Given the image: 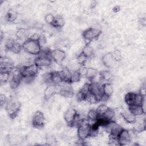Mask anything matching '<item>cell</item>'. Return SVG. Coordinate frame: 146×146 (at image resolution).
I'll return each mask as SVG.
<instances>
[{"instance_id": "cell-1", "label": "cell", "mask_w": 146, "mask_h": 146, "mask_svg": "<svg viewBox=\"0 0 146 146\" xmlns=\"http://www.w3.org/2000/svg\"><path fill=\"white\" fill-rule=\"evenodd\" d=\"M39 68L34 63H31L27 66L21 67V73L22 76V82L30 83L33 81L36 76Z\"/></svg>"}, {"instance_id": "cell-2", "label": "cell", "mask_w": 146, "mask_h": 146, "mask_svg": "<svg viewBox=\"0 0 146 146\" xmlns=\"http://www.w3.org/2000/svg\"><path fill=\"white\" fill-rule=\"evenodd\" d=\"M51 51L48 48L42 49L39 55L34 59V63L39 67H49L51 66L52 60L51 56Z\"/></svg>"}, {"instance_id": "cell-3", "label": "cell", "mask_w": 146, "mask_h": 146, "mask_svg": "<svg viewBox=\"0 0 146 146\" xmlns=\"http://www.w3.org/2000/svg\"><path fill=\"white\" fill-rule=\"evenodd\" d=\"M23 50L28 54L38 55L40 54L42 47L37 40L29 38L22 43Z\"/></svg>"}, {"instance_id": "cell-4", "label": "cell", "mask_w": 146, "mask_h": 146, "mask_svg": "<svg viewBox=\"0 0 146 146\" xmlns=\"http://www.w3.org/2000/svg\"><path fill=\"white\" fill-rule=\"evenodd\" d=\"M21 107V103L15 99L8 100L5 106V109L11 119H15L18 115Z\"/></svg>"}, {"instance_id": "cell-5", "label": "cell", "mask_w": 146, "mask_h": 146, "mask_svg": "<svg viewBox=\"0 0 146 146\" xmlns=\"http://www.w3.org/2000/svg\"><path fill=\"white\" fill-rule=\"evenodd\" d=\"M77 136L82 140H85L90 137V124L86 117L83 118L78 125Z\"/></svg>"}, {"instance_id": "cell-6", "label": "cell", "mask_w": 146, "mask_h": 146, "mask_svg": "<svg viewBox=\"0 0 146 146\" xmlns=\"http://www.w3.org/2000/svg\"><path fill=\"white\" fill-rule=\"evenodd\" d=\"M102 31L96 27H89L82 33V36L86 44H90L92 41L97 39L100 35Z\"/></svg>"}, {"instance_id": "cell-7", "label": "cell", "mask_w": 146, "mask_h": 146, "mask_svg": "<svg viewBox=\"0 0 146 146\" xmlns=\"http://www.w3.org/2000/svg\"><path fill=\"white\" fill-rule=\"evenodd\" d=\"M56 94H59L66 98H72L74 95V88L71 83H63L59 85H56Z\"/></svg>"}, {"instance_id": "cell-8", "label": "cell", "mask_w": 146, "mask_h": 146, "mask_svg": "<svg viewBox=\"0 0 146 146\" xmlns=\"http://www.w3.org/2000/svg\"><path fill=\"white\" fill-rule=\"evenodd\" d=\"M5 48L14 54H19L23 50L22 44L18 40L8 39L5 42Z\"/></svg>"}, {"instance_id": "cell-9", "label": "cell", "mask_w": 146, "mask_h": 146, "mask_svg": "<svg viewBox=\"0 0 146 146\" xmlns=\"http://www.w3.org/2000/svg\"><path fill=\"white\" fill-rule=\"evenodd\" d=\"M46 124V119L43 113L38 111L35 112L32 118V124L37 129L43 128Z\"/></svg>"}, {"instance_id": "cell-10", "label": "cell", "mask_w": 146, "mask_h": 146, "mask_svg": "<svg viewBox=\"0 0 146 146\" xmlns=\"http://www.w3.org/2000/svg\"><path fill=\"white\" fill-rule=\"evenodd\" d=\"M51 56L52 62L55 64L60 66L66 57V54L63 50L59 48H56L51 51Z\"/></svg>"}, {"instance_id": "cell-11", "label": "cell", "mask_w": 146, "mask_h": 146, "mask_svg": "<svg viewBox=\"0 0 146 146\" xmlns=\"http://www.w3.org/2000/svg\"><path fill=\"white\" fill-rule=\"evenodd\" d=\"M13 60L6 56H1L0 58V72H10L14 67Z\"/></svg>"}, {"instance_id": "cell-12", "label": "cell", "mask_w": 146, "mask_h": 146, "mask_svg": "<svg viewBox=\"0 0 146 146\" xmlns=\"http://www.w3.org/2000/svg\"><path fill=\"white\" fill-rule=\"evenodd\" d=\"M132 140L129 130L122 129L118 134V145H125L129 144Z\"/></svg>"}, {"instance_id": "cell-13", "label": "cell", "mask_w": 146, "mask_h": 146, "mask_svg": "<svg viewBox=\"0 0 146 146\" xmlns=\"http://www.w3.org/2000/svg\"><path fill=\"white\" fill-rule=\"evenodd\" d=\"M78 111L73 107L68 108L64 113L63 118L67 124L72 127V125L74 121V120L78 114Z\"/></svg>"}, {"instance_id": "cell-14", "label": "cell", "mask_w": 146, "mask_h": 146, "mask_svg": "<svg viewBox=\"0 0 146 146\" xmlns=\"http://www.w3.org/2000/svg\"><path fill=\"white\" fill-rule=\"evenodd\" d=\"M104 127L107 133H113L116 135H118L123 129L120 124L116 122L114 120L110 121Z\"/></svg>"}, {"instance_id": "cell-15", "label": "cell", "mask_w": 146, "mask_h": 146, "mask_svg": "<svg viewBox=\"0 0 146 146\" xmlns=\"http://www.w3.org/2000/svg\"><path fill=\"white\" fill-rule=\"evenodd\" d=\"M133 130L136 133H140L145 130V119L142 116H137L135 122L133 123Z\"/></svg>"}, {"instance_id": "cell-16", "label": "cell", "mask_w": 146, "mask_h": 146, "mask_svg": "<svg viewBox=\"0 0 146 146\" xmlns=\"http://www.w3.org/2000/svg\"><path fill=\"white\" fill-rule=\"evenodd\" d=\"M120 115H121L123 119L127 123H128V124H133L136 120V116L135 115H134L128 110V108L127 110H123L121 112Z\"/></svg>"}, {"instance_id": "cell-17", "label": "cell", "mask_w": 146, "mask_h": 146, "mask_svg": "<svg viewBox=\"0 0 146 146\" xmlns=\"http://www.w3.org/2000/svg\"><path fill=\"white\" fill-rule=\"evenodd\" d=\"M59 73L62 78L63 83H71V79L72 76V71L68 67H63L59 71Z\"/></svg>"}, {"instance_id": "cell-18", "label": "cell", "mask_w": 146, "mask_h": 146, "mask_svg": "<svg viewBox=\"0 0 146 146\" xmlns=\"http://www.w3.org/2000/svg\"><path fill=\"white\" fill-rule=\"evenodd\" d=\"M15 35L17 38V40H18V41H23V42L27 40L30 36L29 30L23 27L18 29L15 31Z\"/></svg>"}, {"instance_id": "cell-19", "label": "cell", "mask_w": 146, "mask_h": 146, "mask_svg": "<svg viewBox=\"0 0 146 146\" xmlns=\"http://www.w3.org/2000/svg\"><path fill=\"white\" fill-rule=\"evenodd\" d=\"M101 60L103 65L108 68L112 67L114 65V63L116 62L112 58L111 52H108L103 55Z\"/></svg>"}, {"instance_id": "cell-20", "label": "cell", "mask_w": 146, "mask_h": 146, "mask_svg": "<svg viewBox=\"0 0 146 146\" xmlns=\"http://www.w3.org/2000/svg\"><path fill=\"white\" fill-rule=\"evenodd\" d=\"M99 75V72L96 68L92 67L85 68L84 76L90 81L92 82Z\"/></svg>"}, {"instance_id": "cell-21", "label": "cell", "mask_w": 146, "mask_h": 146, "mask_svg": "<svg viewBox=\"0 0 146 146\" xmlns=\"http://www.w3.org/2000/svg\"><path fill=\"white\" fill-rule=\"evenodd\" d=\"M128 110L136 117L143 116L145 113L144 105H132L128 107Z\"/></svg>"}, {"instance_id": "cell-22", "label": "cell", "mask_w": 146, "mask_h": 146, "mask_svg": "<svg viewBox=\"0 0 146 146\" xmlns=\"http://www.w3.org/2000/svg\"><path fill=\"white\" fill-rule=\"evenodd\" d=\"M55 94H56V86L52 84L48 85L43 92V97L46 100H47Z\"/></svg>"}, {"instance_id": "cell-23", "label": "cell", "mask_w": 146, "mask_h": 146, "mask_svg": "<svg viewBox=\"0 0 146 146\" xmlns=\"http://www.w3.org/2000/svg\"><path fill=\"white\" fill-rule=\"evenodd\" d=\"M99 76L101 82L108 83L110 82L112 78L113 75L110 70H103L99 73Z\"/></svg>"}, {"instance_id": "cell-24", "label": "cell", "mask_w": 146, "mask_h": 146, "mask_svg": "<svg viewBox=\"0 0 146 146\" xmlns=\"http://www.w3.org/2000/svg\"><path fill=\"white\" fill-rule=\"evenodd\" d=\"M102 91L103 94L110 98L113 92V88L112 84L110 82L103 83L102 85Z\"/></svg>"}, {"instance_id": "cell-25", "label": "cell", "mask_w": 146, "mask_h": 146, "mask_svg": "<svg viewBox=\"0 0 146 146\" xmlns=\"http://www.w3.org/2000/svg\"><path fill=\"white\" fill-rule=\"evenodd\" d=\"M65 25V20L63 17L61 15H57L55 16V19L54 22L51 26L56 29L62 28Z\"/></svg>"}, {"instance_id": "cell-26", "label": "cell", "mask_w": 146, "mask_h": 146, "mask_svg": "<svg viewBox=\"0 0 146 146\" xmlns=\"http://www.w3.org/2000/svg\"><path fill=\"white\" fill-rule=\"evenodd\" d=\"M51 83L52 85H59L63 83V81L59 73V71H51Z\"/></svg>"}, {"instance_id": "cell-27", "label": "cell", "mask_w": 146, "mask_h": 146, "mask_svg": "<svg viewBox=\"0 0 146 146\" xmlns=\"http://www.w3.org/2000/svg\"><path fill=\"white\" fill-rule=\"evenodd\" d=\"M18 14L14 10H9L5 16L6 19L9 22H14L18 18Z\"/></svg>"}, {"instance_id": "cell-28", "label": "cell", "mask_w": 146, "mask_h": 146, "mask_svg": "<svg viewBox=\"0 0 146 146\" xmlns=\"http://www.w3.org/2000/svg\"><path fill=\"white\" fill-rule=\"evenodd\" d=\"M135 94L136 93L133 92H129L125 94L124 96V101L128 105V107L134 104Z\"/></svg>"}, {"instance_id": "cell-29", "label": "cell", "mask_w": 146, "mask_h": 146, "mask_svg": "<svg viewBox=\"0 0 146 146\" xmlns=\"http://www.w3.org/2000/svg\"><path fill=\"white\" fill-rule=\"evenodd\" d=\"M94 48L90 45V44H86L85 46L83 47L81 52H82L87 58H91L94 55Z\"/></svg>"}, {"instance_id": "cell-30", "label": "cell", "mask_w": 146, "mask_h": 146, "mask_svg": "<svg viewBox=\"0 0 146 146\" xmlns=\"http://www.w3.org/2000/svg\"><path fill=\"white\" fill-rule=\"evenodd\" d=\"M98 117H99V116L96 111V110H95V109L90 110L88 111V112L87 113V116H86V118L88 120L90 123H92V122L96 121Z\"/></svg>"}, {"instance_id": "cell-31", "label": "cell", "mask_w": 146, "mask_h": 146, "mask_svg": "<svg viewBox=\"0 0 146 146\" xmlns=\"http://www.w3.org/2000/svg\"><path fill=\"white\" fill-rule=\"evenodd\" d=\"M82 76V74H81L79 69L72 71V72L71 79V84L74 83L79 82L80 81Z\"/></svg>"}, {"instance_id": "cell-32", "label": "cell", "mask_w": 146, "mask_h": 146, "mask_svg": "<svg viewBox=\"0 0 146 146\" xmlns=\"http://www.w3.org/2000/svg\"><path fill=\"white\" fill-rule=\"evenodd\" d=\"M87 57L82 52H80L79 54L76 55V62L81 67L84 66L87 60Z\"/></svg>"}, {"instance_id": "cell-33", "label": "cell", "mask_w": 146, "mask_h": 146, "mask_svg": "<svg viewBox=\"0 0 146 146\" xmlns=\"http://www.w3.org/2000/svg\"><path fill=\"white\" fill-rule=\"evenodd\" d=\"M85 102H87L89 104H96L98 102V100L97 99L96 96L93 94L91 92H90L86 96V100Z\"/></svg>"}, {"instance_id": "cell-34", "label": "cell", "mask_w": 146, "mask_h": 146, "mask_svg": "<svg viewBox=\"0 0 146 146\" xmlns=\"http://www.w3.org/2000/svg\"><path fill=\"white\" fill-rule=\"evenodd\" d=\"M109 108L110 107L107 105L102 104L98 106L95 110L99 117V116H103L105 114V113L107 111V110L109 109Z\"/></svg>"}, {"instance_id": "cell-35", "label": "cell", "mask_w": 146, "mask_h": 146, "mask_svg": "<svg viewBox=\"0 0 146 146\" xmlns=\"http://www.w3.org/2000/svg\"><path fill=\"white\" fill-rule=\"evenodd\" d=\"M11 79V74L8 72H0V82L1 84H5Z\"/></svg>"}, {"instance_id": "cell-36", "label": "cell", "mask_w": 146, "mask_h": 146, "mask_svg": "<svg viewBox=\"0 0 146 146\" xmlns=\"http://www.w3.org/2000/svg\"><path fill=\"white\" fill-rule=\"evenodd\" d=\"M115 116V112L114 110L111 108H109V109L107 110V111L105 113V114L102 117H104L108 121H111L113 120Z\"/></svg>"}, {"instance_id": "cell-37", "label": "cell", "mask_w": 146, "mask_h": 146, "mask_svg": "<svg viewBox=\"0 0 146 146\" xmlns=\"http://www.w3.org/2000/svg\"><path fill=\"white\" fill-rule=\"evenodd\" d=\"M108 141L110 145H118V135L109 133Z\"/></svg>"}, {"instance_id": "cell-38", "label": "cell", "mask_w": 146, "mask_h": 146, "mask_svg": "<svg viewBox=\"0 0 146 146\" xmlns=\"http://www.w3.org/2000/svg\"><path fill=\"white\" fill-rule=\"evenodd\" d=\"M42 80L47 86L51 85V71L44 73L42 76Z\"/></svg>"}, {"instance_id": "cell-39", "label": "cell", "mask_w": 146, "mask_h": 146, "mask_svg": "<svg viewBox=\"0 0 146 146\" xmlns=\"http://www.w3.org/2000/svg\"><path fill=\"white\" fill-rule=\"evenodd\" d=\"M87 94L84 92L83 91H82L81 89L79 90L78 92L76 94V100L79 102H82L86 100V96Z\"/></svg>"}, {"instance_id": "cell-40", "label": "cell", "mask_w": 146, "mask_h": 146, "mask_svg": "<svg viewBox=\"0 0 146 146\" xmlns=\"http://www.w3.org/2000/svg\"><path fill=\"white\" fill-rule=\"evenodd\" d=\"M110 52L112 58L116 62L120 61V60L121 59V53L119 50H115Z\"/></svg>"}, {"instance_id": "cell-41", "label": "cell", "mask_w": 146, "mask_h": 146, "mask_svg": "<svg viewBox=\"0 0 146 146\" xmlns=\"http://www.w3.org/2000/svg\"><path fill=\"white\" fill-rule=\"evenodd\" d=\"M54 19H55V16L51 13H48L46 14V15L44 16V21L46 23L50 26H52L54 22Z\"/></svg>"}, {"instance_id": "cell-42", "label": "cell", "mask_w": 146, "mask_h": 146, "mask_svg": "<svg viewBox=\"0 0 146 146\" xmlns=\"http://www.w3.org/2000/svg\"><path fill=\"white\" fill-rule=\"evenodd\" d=\"M7 101H8V99H7V98L6 97L5 94H1V96H0V104H1V107H5Z\"/></svg>"}, {"instance_id": "cell-43", "label": "cell", "mask_w": 146, "mask_h": 146, "mask_svg": "<svg viewBox=\"0 0 146 146\" xmlns=\"http://www.w3.org/2000/svg\"><path fill=\"white\" fill-rule=\"evenodd\" d=\"M46 142L48 144H53L56 142V138L52 135H49L46 137Z\"/></svg>"}, {"instance_id": "cell-44", "label": "cell", "mask_w": 146, "mask_h": 146, "mask_svg": "<svg viewBox=\"0 0 146 146\" xmlns=\"http://www.w3.org/2000/svg\"><path fill=\"white\" fill-rule=\"evenodd\" d=\"M38 43H39L40 46L42 47L46 43V37L44 35L40 34V35L39 36V38L38 40Z\"/></svg>"}, {"instance_id": "cell-45", "label": "cell", "mask_w": 146, "mask_h": 146, "mask_svg": "<svg viewBox=\"0 0 146 146\" xmlns=\"http://www.w3.org/2000/svg\"><path fill=\"white\" fill-rule=\"evenodd\" d=\"M139 94L141 95L143 97H145V94H146V89H145V86H142L139 91Z\"/></svg>"}, {"instance_id": "cell-46", "label": "cell", "mask_w": 146, "mask_h": 146, "mask_svg": "<svg viewBox=\"0 0 146 146\" xmlns=\"http://www.w3.org/2000/svg\"><path fill=\"white\" fill-rule=\"evenodd\" d=\"M140 23L141 25V26H145V24H146V21H145V19L144 18H142L141 19V21L140 22Z\"/></svg>"}, {"instance_id": "cell-47", "label": "cell", "mask_w": 146, "mask_h": 146, "mask_svg": "<svg viewBox=\"0 0 146 146\" xmlns=\"http://www.w3.org/2000/svg\"><path fill=\"white\" fill-rule=\"evenodd\" d=\"M120 9V6H115L113 8V11L115 13H117Z\"/></svg>"}, {"instance_id": "cell-48", "label": "cell", "mask_w": 146, "mask_h": 146, "mask_svg": "<svg viewBox=\"0 0 146 146\" xmlns=\"http://www.w3.org/2000/svg\"><path fill=\"white\" fill-rule=\"evenodd\" d=\"M3 37H4L3 33V31H1V42L2 41Z\"/></svg>"}]
</instances>
